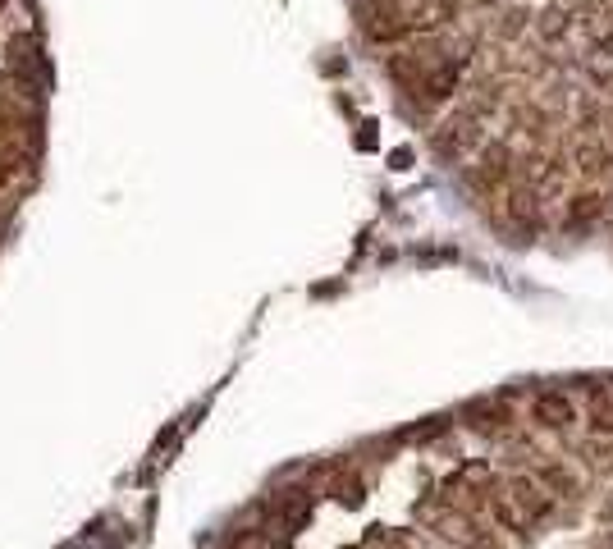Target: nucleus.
<instances>
[{
    "label": "nucleus",
    "instance_id": "nucleus-1",
    "mask_svg": "<svg viewBox=\"0 0 613 549\" xmlns=\"http://www.w3.org/2000/svg\"><path fill=\"white\" fill-rule=\"evenodd\" d=\"M481 138H485V129L476 124V119H467L458 106H449L440 119H435V133H431V142H435V151H440L444 161H472V151L481 147Z\"/></svg>",
    "mask_w": 613,
    "mask_h": 549
},
{
    "label": "nucleus",
    "instance_id": "nucleus-2",
    "mask_svg": "<svg viewBox=\"0 0 613 549\" xmlns=\"http://www.w3.org/2000/svg\"><path fill=\"white\" fill-rule=\"evenodd\" d=\"M362 37L371 46H403L408 42V14L398 0H371L362 5Z\"/></svg>",
    "mask_w": 613,
    "mask_h": 549
},
{
    "label": "nucleus",
    "instance_id": "nucleus-3",
    "mask_svg": "<svg viewBox=\"0 0 613 549\" xmlns=\"http://www.w3.org/2000/svg\"><path fill=\"white\" fill-rule=\"evenodd\" d=\"M531 421H536L540 431L568 435L577 426V403H572L568 389H540L536 399H531Z\"/></svg>",
    "mask_w": 613,
    "mask_h": 549
},
{
    "label": "nucleus",
    "instance_id": "nucleus-4",
    "mask_svg": "<svg viewBox=\"0 0 613 549\" xmlns=\"http://www.w3.org/2000/svg\"><path fill=\"white\" fill-rule=\"evenodd\" d=\"M572 170H577L586 183H595V188H609L613 183V142L581 138L577 147H572Z\"/></svg>",
    "mask_w": 613,
    "mask_h": 549
},
{
    "label": "nucleus",
    "instance_id": "nucleus-5",
    "mask_svg": "<svg viewBox=\"0 0 613 549\" xmlns=\"http://www.w3.org/2000/svg\"><path fill=\"white\" fill-rule=\"evenodd\" d=\"M531 37H536L545 51H559V46H568L572 37H577V14L554 0V5H545L540 14H531Z\"/></svg>",
    "mask_w": 613,
    "mask_h": 549
},
{
    "label": "nucleus",
    "instance_id": "nucleus-6",
    "mask_svg": "<svg viewBox=\"0 0 613 549\" xmlns=\"http://www.w3.org/2000/svg\"><path fill=\"white\" fill-rule=\"evenodd\" d=\"M504 495L513 499L517 508H522V517H527L531 527H536V522H545V517L554 513V508H559L554 499L545 495V485H540L536 476H522V472L508 476V481H504Z\"/></svg>",
    "mask_w": 613,
    "mask_h": 549
},
{
    "label": "nucleus",
    "instance_id": "nucleus-7",
    "mask_svg": "<svg viewBox=\"0 0 613 549\" xmlns=\"http://www.w3.org/2000/svg\"><path fill=\"white\" fill-rule=\"evenodd\" d=\"M609 202H613V193L609 188H577V193L568 197V206H563V225H572V229H586V225H600L604 216H609Z\"/></svg>",
    "mask_w": 613,
    "mask_h": 549
},
{
    "label": "nucleus",
    "instance_id": "nucleus-8",
    "mask_svg": "<svg viewBox=\"0 0 613 549\" xmlns=\"http://www.w3.org/2000/svg\"><path fill=\"white\" fill-rule=\"evenodd\" d=\"M467 421H472L476 435H513L517 431V417L504 399H476L467 408Z\"/></svg>",
    "mask_w": 613,
    "mask_h": 549
},
{
    "label": "nucleus",
    "instance_id": "nucleus-9",
    "mask_svg": "<svg viewBox=\"0 0 613 549\" xmlns=\"http://www.w3.org/2000/svg\"><path fill=\"white\" fill-rule=\"evenodd\" d=\"M540 485H545V495L559 504V499H568V504H577V495H581V481H577V472H572L568 463H540L536 472Z\"/></svg>",
    "mask_w": 613,
    "mask_h": 549
},
{
    "label": "nucleus",
    "instance_id": "nucleus-10",
    "mask_svg": "<svg viewBox=\"0 0 613 549\" xmlns=\"http://www.w3.org/2000/svg\"><path fill=\"white\" fill-rule=\"evenodd\" d=\"M586 426L600 440H613V389L609 385H591L586 389Z\"/></svg>",
    "mask_w": 613,
    "mask_h": 549
},
{
    "label": "nucleus",
    "instance_id": "nucleus-11",
    "mask_svg": "<svg viewBox=\"0 0 613 549\" xmlns=\"http://www.w3.org/2000/svg\"><path fill=\"white\" fill-rule=\"evenodd\" d=\"M485 508H490V522H495L499 531H508V536H513V540H527V536H531V522H527V517H522V508H517L508 495H495V499H490V504H485Z\"/></svg>",
    "mask_w": 613,
    "mask_h": 549
},
{
    "label": "nucleus",
    "instance_id": "nucleus-12",
    "mask_svg": "<svg viewBox=\"0 0 613 549\" xmlns=\"http://www.w3.org/2000/svg\"><path fill=\"white\" fill-rule=\"evenodd\" d=\"M581 78L591 87H600V92H613V60H591V55H581L577 60Z\"/></svg>",
    "mask_w": 613,
    "mask_h": 549
},
{
    "label": "nucleus",
    "instance_id": "nucleus-13",
    "mask_svg": "<svg viewBox=\"0 0 613 549\" xmlns=\"http://www.w3.org/2000/svg\"><path fill=\"white\" fill-rule=\"evenodd\" d=\"M334 499H339V504H348V508H362V499H366V485H362V476H339V481H334Z\"/></svg>",
    "mask_w": 613,
    "mask_h": 549
},
{
    "label": "nucleus",
    "instance_id": "nucleus-14",
    "mask_svg": "<svg viewBox=\"0 0 613 549\" xmlns=\"http://www.w3.org/2000/svg\"><path fill=\"white\" fill-rule=\"evenodd\" d=\"M357 5H371V0H357Z\"/></svg>",
    "mask_w": 613,
    "mask_h": 549
}]
</instances>
